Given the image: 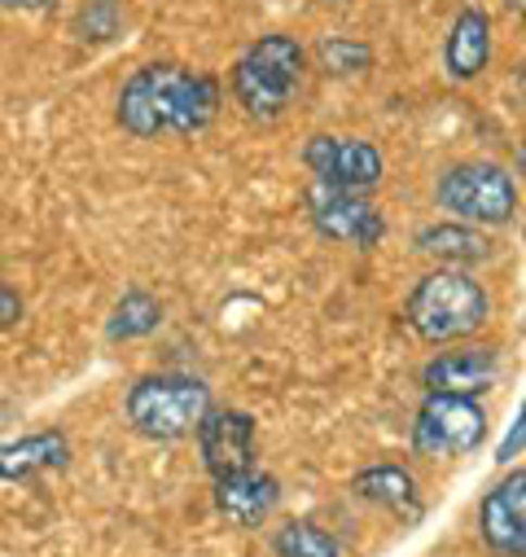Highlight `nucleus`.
I'll use <instances>...</instances> for the list:
<instances>
[{
    "label": "nucleus",
    "mask_w": 526,
    "mask_h": 557,
    "mask_svg": "<svg viewBox=\"0 0 526 557\" xmlns=\"http://www.w3.org/2000/svg\"><path fill=\"white\" fill-rule=\"evenodd\" d=\"M0 5H5V10H18V14H45L53 0H0Z\"/></svg>",
    "instance_id": "5701e85b"
},
{
    "label": "nucleus",
    "mask_w": 526,
    "mask_h": 557,
    "mask_svg": "<svg viewBox=\"0 0 526 557\" xmlns=\"http://www.w3.org/2000/svg\"><path fill=\"white\" fill-rule=\"evenodd\" d=\"M483 544L500 557H526V470H509L478 505Z\"/></svg>",
    "instance_id": "9d476101"
},
{
    "label": "nucleus",
    "mask_w": 526,
    "mask_h": 557,
    "mask_svg": "<svg viewBox=\"0 0 526 557\" xmlns=\"http://www.w3.org/2000/svg\"><path fill=\"white\" fill-rule=\"evenodd\" d=\"M413 246L426 259H435L439 268H474V263L491 259V242L474 224H461V220L456 224H426L413 237Z\"/></svg>",
    "instance_id": "2eb2a0df"
},
{
    "label": "nucleus",
    "mask_w": 526,
    "mask_h": 557,
    "mask_svg": "<svg viewBox=\"0 0 526 557\" xmlns=\"http://www.w3.org/2000/svg\"><path fill=\"white\" fill-rule=\"evenodd\" d=\"M496 373H500V360L491 347H469V351H448V356H435L426 369H422V382L426 391L435 395H483L496 386Z\"/></svg>",
    "instance_id": "f8f14e48"
},
{
    "label": "nucleus",
    "mask_w": 526,
    "mask_h": 557,
    "mask_svg": "<svg viewBox=\"0 0 526 557\" xmlns=\"http://www.w3.org/2000/svg\"><path fill=\"white\" fill-rule=\"evenodd\" d=\"M308 215H312V224H316L321 237L342 242V246H355V250H373L386 237V215L364 194H351V189L316 185L308 194Z\"/></svg>",
    "instance_id": "6e6552de"
},
{
    "label": "nucleus",
    "mask_w": 526,
    "mask_h": 557,
    "mask_svg": "<svg viewBox=\"0 0 526 557\" xmlns=\"http://www.w3.org/2000/svg\"><path fill=\"white\" fill-rule=\"evenodd\" d=\"M303 71H308V49L286 36V32H273V36H259L228 71V92L233 101L241 106L246 119L254 123H277L299 84H303Z\"/></svg>",
    "instance_id": "f03ea898"
},
{
    "label": "nucleus",
    "mask_w": 526,
    "mask_h": 557,
    "mask_svg": "<svg viewBox=\"0 0 526 557\" xmlns=\"http://www.w3.org/2000/svg\"><path fill=\"white\" fill-rule=\"evenodd\" d=\"M198 448L211 479H228L254 466V417L241 408H206L198 422Z\"/></svg>",
    "instance_id": "1a4fd4ad"
},
{
    "label": "nucleus",
    "mask_w": 526,
    "mask_h": 557,
    "mask_svg": "<svg viewBox=\"0 0 526 557\" xmlns=\"http://www.w3.org/2000/svg\"><path fill=\"white\" fill-rule=\"evenodd\" d=\"M351 492L364 500V505H377V509H390L400 513L404 522H417L422 518V500H417V479L404 470V466H368L351 479Z\"/></svg>",
    "instance_id": "4468645a"
},
{
    "label": "nucleus",
    "mask_w": 526,
    "mask_h": 557,
    "mask_svg": "<svg viewBox=\"0 0 526 557\" xmlns=\"http://www.w3.org/2000/svg\"><path fill=\"white\" fill-rule=\"evenodd\" d=\"M18 317H23V299H18V290L0 286V325H14Z\"/></svg>",
    "instance_id": "4be33fe9"
},
{
    "label": "nucleus",
    "mask_w": 526,
    "mask_h": 557,
    "mask_svg": "<svg viewBox=\"0 0 526 557\" xmlns=\"http://www.w3.org/2000/svg\"><path fill=\"white\" fill-rule=\"evenodd\" d=\"M66 461H71L66 435L62 431H40V435H27L18 444L0 448V479L23 483V479H36L45 470H62Z\"/></svg>",
    "instance_id": "dca6fc26"
},
{
    "label": "nucleus",
    "mask_w": 526,
    "mask_h": 557,
    "mask_svg": "<svg viewBox=\"0 0 526 557\" xmlns=\"http://www.w3.org/2000/svg\"><path fill=\"white\" fill-rule=\"evenodd\" d=\"M491 62V18L478 10V5H465L452 27H448V40H443V71L456 79V84H469L487 71Z\"/></svg>",
    "instance_id": "ddd939ff"
},
{
    "label": "nucleus",
    "mask_w": 526,
    "mask_h": 557,
    "mask_svg": "<svg viewBox=\"0 0 526 557\" xmlns=\"http://www.w3.org/2000/svg\"><path fill=\"white\" fill-rule=\"evenodd\" d=\"M281 505V483L277 474H263V470H241V474H228V479H215V509L241 527V531H254L263 527Z\"/></svg>",
    "instance_id": "9b49d317"
},
{
    "label": "nucleus",
    "mask_w": 526,
    "mask_h": 557,
    "mask_svg": "<svg viewBox=\"0 0 526 557\" xmlns=\"http://www.w3.org/2000/svg\"><path fill=\"white\" fill-rule=\"evenodd\" d=\"M316 62L325 75H338V79H355L364 71H373V49L364 40H351V36H325L316 45Z\"/></svg>",
    "instance_id": "6ab92c4d"
},
{
    "label": "nucleus",
    "mask_w": 526,
    "mask_h": 557,
    "mask_svg": "<svg viewBox=\"0 0 526 557\" xmlns=\"http://www.w3.org/2000/svg\"><path fill=\"white\" fill-rule=\"evenodd\" d=\"M159 325H163V304H159L150 290H127V295L114 304L105 334H110L114 343H132V338H150Z\"/></svg>",
    "instance_id": "f3484780"
},
{
    "label": "nucleus",
    "mask_w": 526,
    "mask_h": 557,
    "mask_svg": "<svg viewBox=\"0 0 526 557\" xmlns=\"http://www.w3.org/2000/svg\"><path fill=\"white\" fill-rule=\"evenodd\" d=\"M303 163L308 172L316 176V185H329V189H351V194H364V189H377L381 176H386V159L373 141H360V136H312L308 150H303Z\"/></svg>",
    "instance_id": "0eeeda50"
},
{
    "label": "nucleus",
    "mask_w": 526,
    "mask_h": 557,
    "mask_svg": "<svg viewBox=\"0 0 526 557\" xmlns=\"http://www.w3.org/2000/svg\"><path fill=\"white\" fill-rule=\"evenodd\" d=\"M224 106V84L211 71H193L180 62H150L132 71L118 88L114 119L137 141L159 136H198L215 123Z\"/></svg>",
    "instance_id": "f257e3e1"
},
{
    "label": "nucleus",
    "mask_w": 526,
    "mask_h": 557,
    "mask_svg": "<svg viewBox=\"0 0 526 557\" xmlns=\"http://www.w3.org/2000/svg\"><path fill=\"white\" fill-rule=\"evenodd\" d=\"M273 553L277 557H342V544L325 531V527H316V522H286V527H277V535H273Z\"/></svg>",
    "instance_id": "a211bd4d"
},
{
    "label": "nucleus",
    "mask_w": 526,
    "mask_h": 557,
    "mask_svg": "<svg viewBox=\"0 0 526 557\" xmlns=\"http://www.w3.org/2000/svg\"><path fill=\"white\" fill-rule=\"evenodd\" d=\"M517 176L526 181V136H522V146H517Z\"/></svg>",
    "instance_id": "b1692460"
},
{
    "label": "nucleus",
    "mask_w": 526,
    "mask_h": 557,
    "mask_svg": "<svg viewBox=\"0 0 526 557\" xmlns=\"http://www.w3.org/2000/svg\"><path fill=\"white\" fill-rule=\"evenodd\" d=\"M435 202L443 211H452L461 224L474 228H496L509 224L517 211V185L509 176V168L474 159V163H456L439 176L435 185Z\"/></svg>",
    "instance_id": "39448f33"
},
{
    "label": "nucleus",
    "mask_w": 526,
    "mask_h": 557,
    "mask_svg": "<svg viewBox=\"0 0 526 557\" xmlns=\"http://www.w3.org/2000/svg\"><path fill=\"white\" fill-rule=\"evenodd\" d=\"M0 426H5V399H0Z\"/></svg>",
    "instance_id": "393cba45"
},
{
    "label": "nucleus",
    "mask_w": 526,
    "mask_h": 557,
    "mask_svg": "<svg viewBox=\"0 0 526 557\" xmlns=\"http://www.w3.org/2000/svg\"><path fill=\"white\" fill-rule=\"evenodd\" d=\"M487 317H491V299H487L483 282H474L469 268L426 272L404 304V321L413 325V334L435 347L478 334L487 325Z\"/></svg>",
    "instance_id": "7ed1b4c3"
},
{
    "label": "nucleus",
    "mask_w": 526,
    "mask_h": 557,
    "mask_svg": "<svg viewBox=\"0 0 526 557\" xmlns=\"http://www.w3.org/2000/svg\"><path fill=\"white\" fill-rule=\"evenodd\" d=\"M487 440V412L469 395H426L413 422V448L430 461H452L478 453Z\"/></svg>",
    "instance_id": "423d86ee"
},
{
    "label": "nucleus",
    "mask_w": 526,
    "mask_h": 557,
    "mask_svg": "<svg viewBox=\"0 0 526 557\" xmlns=\"http://www.w3.org/2000/svg\"><path fill=\"white\" fill-rule=\"evenodd\" d=\"M522 448H526V399H522V408H517V417H513L509 435H504V440H500V448H496V461H500V466H509Z\"/></svg>",
    "instance_id": "412c9836"
},
{
    "label": "nucleus",
    "mask_w": 526,
    "mask_h": 557,
    "mask_svg": "<svg viewBox=\"0 0 526 557\" xmlns=\"http://www.w3.org/2000/svg\"><path fill=\"white\" fill-rule=\"evenodd\" d=\"M206 408H211V386L202 377H185V373L137 377L123 399L127 426L154 444H176V440L193 435Z\"/></svg>",
    "instance_id": "20e7f679"
},
{
    "label": "nucleus",
    "mask_w": 526,
    "mask_h": 557,
    "mask_svg": "<svg viewBox=\"0 0 526 557\" xmlns=\"http://www.w3.org/2000/svg\"><path fill=\"white\" fill-rule=\"evenodd\" d=\"M71 32L84 40V45H105L123 32V5L118 0H88V5L75 14Z\"/></svg>",
    "instance_id": "aec40b11"
}]
</instances>
